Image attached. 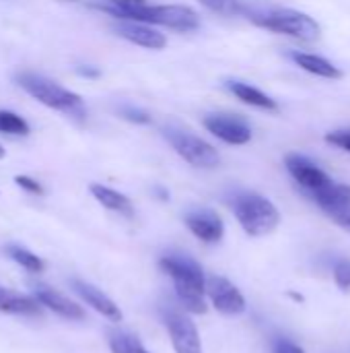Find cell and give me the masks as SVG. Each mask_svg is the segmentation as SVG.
<instances>
[{"label": "cell", "instance_id": "obj_1", "mask_svg": "<svg viewBox=\"0 0 350 353\" xmlns=\"http://www.w3.org/2000/svg\"><path fill=\"white\" fill-rule=\"evenodd\" d=\"M159 267L171 277L182 308L190 314H206V275L202 267L186 254H165Z\"/></svg>", "mask_w": 350, "mask_h": 353}, {"label": "cell", "instance_id": "obj_2", "mask_svg": "<svg viewBox=\"0 0 350 353\" xmlns=\"http://www.w3.org/2000/svg\"><path fill=\"white\" fill-rule=\"evenodd\" d=\"M14 83L27 95H31L35 101L43 103L50 110L62 112L76 120L87 118V108H85L83 97L78 93L58 85L56 81H52L47 77H41L33 70H19V72H14Z\"/></svg>", "mask_w": 350, "mask_h": 353}, {"label": "cell", "instance_id": "obj_3", "mask_svg": "<svg viewBox=\"0 0 350 353\" xmlns=\"http://www.w3.org/2000/svg\"><path fill=\"white\" fill-rule=\"evenodd\" d=\"M231 209H233L239 225L243 228V232L252 238L270 236L281 223V213L274 207V203L256 192L233 194Z\"/></svg>", "mask_w": 350, "mask_h": 353}, {"label": "cell", "instance_id": "obj_4", "mask_svg": "<svg viewBox=\"0 0 350 353\" xmlns=\"http://www.w3.org/2000/svg\"><path fill=\"white\" fill-rule=\"evenodd\" d=\"M245 14L256 25L270 29L274 33L289 35L299 41H316L322 35V29L316 23V19H311L309 14L301 12V10H293V8H274L268 12L245 10Z\"/></svg>", "mask_w": 350, "mask_h": 353}, {"label": "cell", "instance_id": "obj_5", "mask_svg": "<svg viewBox=\"0 0 350 353\" xmlns=\"http://www.w3.org/2000/svg\"><path fill=\"white\" fill-rule=\"evenodd\" d=\"M163 137L169 141V145L175 149V153L188 161L194 168H202V170H212L221 163V155L219 151L206 143L204 139L192 134L186 128L179 126H163Z\"/></svg>", "mask_w": 350, "mask_h": 353}, {"label": "cell", "instance_id": "obj_6", "mask_svg": "<svg viewBox=\"0 0 350 353\" xmlns=\"http://www.w3.org/2000/svg\"><path fill=\"white\" fill-rule=\"evenodd\" d=\"M130 21H138L146 25L149 23L163 25L182 33L196 31L200 27V17L196 14V10H192L190 6H182V4H146Z\"/></svg>", "mask_w": 350, "mask_h": 353}, {"label": "cell", "instance_id": "obj_7", "mask_svg": "<svg viewBox=\"0 0 350 353\" xmlns=\"http://www.w3.org/2000/svg\"><path fill=\"white\" fill-rule=\"evenodd\" d=\"M338 228L350 234V186L340 182H330L328 186L307 194Z\"/></svg>", "mask_w": 350, "mask_h": 353}, {"label": "cell", "instance_id": "obj_8", "mask_svg": "<svg viewBox=\"0 0 350 353\" xmlns=\"http://www.w3.org/2000/svg\"><path fill=\"white\" fill-rule=\"evenodd\" d=\"M204 128L227 145H248L252 141V126L239 114H208L202 120Z\"/></svg>", "mask_w": 350, "mask_h": 353}, {"label": "cell", "instance_id": "obj_9", "mask_svg": "<svg viewBox=\"0 0 350 353\" xmlns=\"http://www.w3.org/2000/svg\"><path fill=\"white\" fill-rule=\"evenodd\" d=\"M206 298L217 308V312H221L225 316H239L248 308L245 298L237 290V285H233L229 279H225L221 275L206 277Z\"/></svg>", "mask_w": 350, "mask_h": 353}, {"label": "cell", "instance_id": "obj_10", "mask_svg": "<svg viewBox=\"0 0 350 353\" xmlns=\"http://www.w3.org/2000/svg\"><path fill=\"white\" fill-rule=\"evenodd\" d=\"M165 327L175 353H204L202 339L194 321L179 310H169L165 314Z\"/></svg>", "mask_w": 350, "mask_h": 353}, {"label": "cell", "instance_id": "obj_11", "mask_svg": "<svg viewBox=\"0 0 350 353\" xmlns=\"http://www.w3.org/2000/svg\"><path fill=\"white\" fill-rule=\"evenodd\" d=\"M285 165H287V172L303 188L305 194H311V192H316V190H320V188H324V186H328L332 182V178L318 163H314L305 155L289 153L285 157Z\"/></svg>", "mask_w": 350, "mask_h": 353}, {"label": "cell", "instance_id": "obj_12", "mask_svg": "<svg viewBox=\"0 0 350 353\" xmlns=\"http://www.w3.org/2000/svg\"><path fill=\"white\" fill-rule=\"evenodd\" d=\"M184 223L204 244H219L225 236V223L212 209H192L186 213Z\"/></svg>", "mask_w": 350, "mask_h": 353}, {"label": "cell", "instance_id": "obj_13", "mask_svg": "<svg viewBox=\"0 0 350 353\" xmlns=\"http://www.w3.org/2000/svg\"><path fill=\"white\" fill-rule=\"evenodd\" d=\"M70 285H72L74 294H76L87 306H91L97 314H101V316L107 319L109 323H122L124 314H122L120 306H118L109 296H105L99 288L87 283V281H80V279H70Z\"/></svg>", "mask_w": 350, "mask_h": 353}, {"label": "cell", "instance_id": "obj_14", "mask_svg": "<svg viewBox=\"0 0 350 353\" xmlns=\"http://www.w3.org/2000/svg\"><path fill=\"white\" fill-rule=\"evenodd\" d=\"M113 31L132 41L134 46H140V48H146V50H163L167 46V37L153 29L151 25L146 23H138V21H118L113 25Z\"/></svg>", "mask_w": 350, "mask_h": 353}, {"label": "cell", "instance_id": "obj_15", "mask_svg": "<svg viewBox=\"0 0 350 353\" xmlns=\"http://www.w3.org/2000/svg\"><path fill=\"white\" fill-rule=\"evenodd\" d=\"M33 296L37 298V302L52 310L54 314L66 319V321H85V310L83 306H78L74 300H70L68 296L60 294L58 290L50 288V285H35Z\"/></svg>", "mask_w": 350, "mask_h": 353}, {"label": "cell", "instance_id": "obj_16", "mask_svg": "<svg viewBox=\"0 0 350 353\" xmlns=\"http://www.w3.org/2000/svg\"><path fill=\"white\" fill-rule=\"evenodd\" d=\"M89 192H91L93 199H95L101 207H105L107 211L120 213V215H124V217H134V205H132V201H130L126 194H122V192H118V190H113V188H109V186H103V184H99V182L89 184Z\"/></svg>", "mask_w": 350, "mask_h": 353}, {"label": "cell", "instance_id": "obj_17", "mask_svg": "<svg viewBox=\"0 0 350 353\" xmlns=\"http://www.w3.org/2000/svg\"><path fill=\"white\" fill-rule=\"evenodd\" d=\"M289 56L293 58V62L299 68H303L309 74H316V77H322V79H330V81H338V79L344 77V72L336 64H332L330 60H326L322 56L307 54V52H295V50Z\"/></svg>", "mask_w": 350, "mask_h": 353}, {"label": "cell", "instance_id": "obj_18", "mask_svg": "<svg viewBox=\"0 0 350 353\" xmlns=\"http://www.w3.org/2000/svg\"><path fill=\"white\" fill-rule=\"evenodd\" d=\"M225 87L243 103L248 105H254V108H260V110H270V112H276L278 110V103L266 95L264 91H260L258 87H252L250 83H243V81H227Z\"/></svg>", "mask_w": 350, "mask_h": 353}, {"label": "cell", "instance_id": "obj_19", "mask_svg": "<svg viewBox=\"0 0 350 353\" xmlns=\"http://www.w3.org/2000/svg\"><path fill=\"white\" fill-rule=\"evenodd\" d=\"M41 304L37 302L35 296H25L19 292H8L0 288V312L6 314H39L41 312Z\"/></svg>", "mask_w": 350, "mask_h": 353}, {"label": "cell", "instance_id": "obj_20", "mask_svg": "<svg viewBox=\"0 0 350 353\" xmlns=\"http://www.w3.org/2000/svg\"><path fill=\"white\" fill-rule=\"evenodd\" d=\"M2 250L10 261H14L19 267L27 269L29 273H41L45 269V263L35 252H31V250H27V248H23L19 244H6Z\"/></svg>", "mask_w": 350, "mask_h": 353}, {"label": "cell", "instance_id": "obj_21", "mask_svg": "<svg viewBox=\"0 0 350 353\" xmlns=\"http://www.w3.org/2000/svg\"><path fill=\"white\" fill-rule=\"evenodd\" d=\"M107 343H109L111 353H151L138 341V337L124 333V331H111L107 337Z\"/></svg>", "mask_w": 350, "mask_h": 353}, {"label": "cell", "instance_id": "obj_22", "mask_svg": "<svg viewBox=\"0 0 350 353\" xmlns=\"http://www.w3.org/2000/svg\"><path fill=\"white\" fill-rule=\"evenodd\" d=\"M0 132L10 137H27L29 124L10 110H0Z\"/></svg>", "mask_w": 350, "mask_h": 353}, {"label": "cell", "instance_id": "obj_23", "mask_svg": "<svg viewBox=\"0 0 350 353\" xmlns=\"http://www.w3.org/2000/svg\"><path fill=\"white\" fill-rule=\"evenodd\" d=\"M334 283L340 292L350 294V259H338L332 269Z\"/></svg>", "mask_w": 350, "mask_h": 353}, {"label": "cell", "instance_id": "obj_24", "mask_svg": "<svg viewBox=\"0 0 350 353\" xmlns=\"http://www.w3.org/2000/svg\"><path fill=\"white\" fill-rule=\"evenodd\" d=\"M206 8L221 12V14H239L245 12V8L239 4V0H200Z\"/></svg>", "mask_w": 350, "mask_h": 353}, {"label": "cell", "instance_id": "obj_25", "mask_svg": "<svg viewBox=\"0 0 350 353\" xmlns=\"http://www.w3.org/2000/svg\"><path fill=\"white\" fill-rule=\"evenodd\" d=\"M118 114H120L124 120L134 122V124H151V116H149L144 110L134 108V105H130V103H122V105L118 108Z\"/></svg>", "mask_w": 350, "mask_h": 353}, {"label": "cell", "instance_id": "obj_26", "mask_svg": "<svg viewBox=\"0 0 350 353\" xmlns=\"http://www.w3.org/2000/svg\"><path fill=\"white\" fill-rule=\"evenodd\" d=\"M14 184L21 188V190H25V192H29V194H35V196H43V186L35 180V178H31V176H25V174H19V176H14Z\"/></svg>", "mask_w": 350, "mask_h": 353}, {"label": "cell", "instance_id": "obj_27", "mask_svg": "<svg viewBox=\"0 0 350 353\" xmlns=\"http://www.w3.org/2000/svg\"><path fill=\"white\" fill-rule=\"evenodd\" d=\"M326 141L342 151L350 153V128H340V130H332L326 134Z\"/></svg>", "mask_w": 350, "mask_h": 353}, {"label": "cell", "instance_id": "obj_28", "mask_svg": "<svg viewBox=\"0 0 350 353\" xmlns=\"http://www.w3.org/2000/svg\"><path fill=\"white\" fill-rule=\"evenodd\" d=\"M272 353H305V350L287 337H276L272 341Z\"/></svg>", "mask_w": 350, "mask_h": 353}, {"label": "cell", "instance_id": "obj_29", "mask_svg": "<svg viewBox=\"0 0 350 353\" xmlns=\"http://www.w3.org/2000/svg\"><path fill=\"white\" fill-rule=\"evenodd\" d=\"M78 74H83V77H89V79H97L101 72H99L97 68H91V66H78Z\"/></svg>", "mask_w": 350, "mask_h": 353}, {"label": "cell", "instance_id": "obj_30", "mask_svg": "<svg viewBox=\"0 0 350 353\" xmlns=\"http://www.w3.org/2000/svg\"><path fill=\"white\" fill-rule=\"evenodd\" d=\"M155 192L159 194V199H161V201H169V192H167V190H163V188H155Z\"/></svg>", "mask_w": 350, "mask_h": 353}, {"label": "cell", "instance_id": "obj_31", "mask_svg": "<svg viewBox=\"0 0 350 353\" xmlns=\"http://www.w3.org/2000/svg\"><path fill=\"white\" fill-rule=\"evenodd\" d=\"M4 157H6V149H4V147L0 145V159H4Z\"/></svg>", "mask_w": 350, "mask_h": 353}, {"label": "cell", "instance_id": "obj_32", "mask_svg": "<svg viewBox=\"0 0 350 353\" xmlns=\"http://www.w3.org/2000/svg\"><path fill=\"white\" fill-rule=\"evenodd\" d=\"M60 2H76V0H60Z\"/></svg>", "mask_w": 350, "mask_h": 353}]
</instances>
